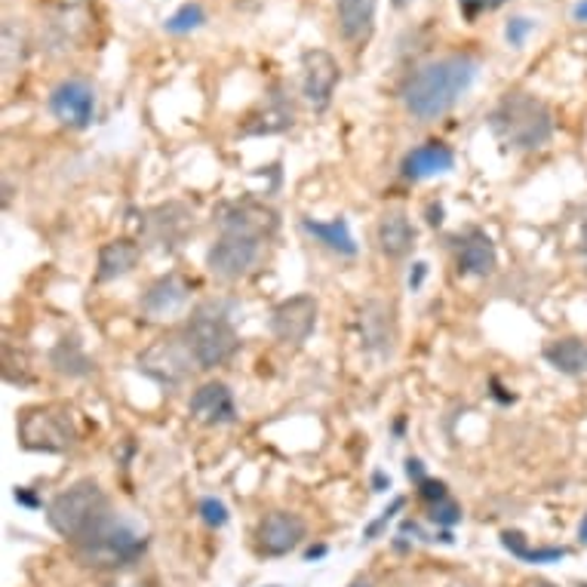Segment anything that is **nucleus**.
I'll return each mask as SVG.
<instances>
[{
  "label": "nucleus",
  "instance_id": "nucleus-1",
  "mask_svg": "<svg viewBox=\"0 0 587 587\" xmlns=\"http://www.w3.org/2000/svg\"><path fill=\"white\" fill-rule=\"evenodd\" d=\"M477 68V59L467 53L440 56L433 63L421 65L403 87V105L418 121H437L471 90Z\"/></svg>",
  "mask_w": 587,
  "mask_h": 587
},
{
  "label": "nucleus",
  "instance_id": "nucleus-2",
  "mask_svg": "<svg viewBox=\"0 0 587 587\" xmlns=\"http://www.w3.org/2000/svg\"><path fill=\"white\" fill-rule=\"evenodd\" d=\"M495 139L505 148L535 151L554 136V114L532 93H508L489 114Z\"/></svg>",
  "mask_w": 587,
  "mask_h": 587
},
{
  "label": "nucleus",
  "instance_id": "nucleus-3",
  "mask_svg": "<svg viewBox=\"0 0 587 587\" xmlns=\"http://www.w3.org/2000/svg\"><path fill=\"white\" fill-rule=\"evenodd\" d=\"M111 517L109 495L95 479H80L59 493L47 508V523L65 541H83Z\"/></svg>",
  "mask_w": 587,
  "mask_h": 587
},
{
  "label": "nucleus",
  "instance_id": "nucleus-4",
  "mask_svg": "<svg viewBox=\"0 0 587 587\" xmlns=\"http://www.w3.org/2000/svg\"><path fill=\"white\" fill-rule=\"evenodd\" d=\"M148 541L142 539L139 532L124 520H117L111 513L105 523L99 526L95 532H90L87 539L78 541V556L83 566L90 569H121L126 563L139 560Z\"/></svg>",
  "mask_w": 587,
  "mask_h": 587
},
{
  "label": "nucleus",
  "instance_id": "nucleus-5",
  "mask_svg": "<svg viewBox=\"0 0 587 587\" xmlns=\"http://www.w3.org/2000/svg\"><path fill=\"white\" fill-rule=\"evenodd\" d=\"M262 232L249 218H228L225 232L206 252V268L222 280H237L259 262Z\"/></svg>",
  "mask_w": 587,
  "mask_h": 587
},
{
  "label": "nucleus",
  "instance_id": "nucleus-6",
  "mask_svg": "<svg viewBox=\"0 0 587 587\" xmlns=\"http://www.w3.org/2000/svg\"><path fill=\"white\" fill-rule=\"evenodd\" d=\"M19 443L32 452H65L78 440L75 413L65 403L32 406L19 416Z\"/></svg>",
  "mask_w": 587,
  "mask_h": 587
},
{
  "label": "nucleus",
  "instance_id": "nucleus-7",
  "mask_svg": "<svg viewBox=\"0 0 587 587\" xmlns=\"http://www.w3.org/2000/svg\"><path fill=\"white\" fill-rule=\"evenodd\" d=\"M185 341L197 370H216L222 363H228L240 348L237 329L218 311H197L194 320L188 324Z\"/></svg>",
  "mask_w": 587,
  "mask_h": 587
},
{
  "label": "nucleus",
  "instance_id": "nucleus-8",
  "mask_svg": "<svg viewBox=\"0 0 587 587\" xmlns=\"http://www.w3.org/2000/svg\"><path fill=\"white\" fill-rule=\"evenodd\" d=\"M317 298L314 295H293L286 302H280L278 308L271 311L268 329L271 336L286 345V348H302L305 341L314 336L317 329Z\"/></svg>",
  "mask_w": 587,
  "mask_h": 587
},
{
  "label": "nucleus",
  "instance_id": "nucleus-9",
  "mask_svg": "<svg viewBox=\"0 0 587 587\" xmlns=\"http://www.w3.org/2000/svg\"><path fill=\"white\" fill-rule=\"evenodd\" d=\"M308 526L293 510H271L262 517V523L256 526V541L264 556H286L305 541Z\"/></svg>",
  "mask_w": 587,
  "mask_h": 587
},
{
  "label": "nucleus",
  "instance_id": "nucleus-10",
  "mask_svg": "<svg viewBox=\"0 0 587 587\" xmlns=\"http://www.w3.org/2000/svg\"><path fill=\"white\" fill-rule=\"evenodd\" d=\"M302 90H305V99L314 111H326L329 102H332V93L339 87L341 68L339 63L326 53V49H308L302 56Z\"/></svg>",
  "mask_w": 587,
  "mask_h": 587
},
{
  "label": "nucleus",
  "instance_id": "nucleus-11",
  "mask_svg": "<svg viewBox=\"0 0 587 587\" xmlns=\"http://www.w3.org/2000/svg\"><path fill=\"white\" fill-rule=\"evenodd\" d=\"M49 111L63 126L71 129H87L93 124L95 114V93L90 83L83 80H63L53 93H49Z\"/></svg>",
  "mask_w": 587,
  "mask_h": 587
},
{
  "label": "nucleus",
  "instance_id": "nucleus-12",
  "mask_svg": "<svg viewBox=\"0 0 587 587\" xmlns=\"http://www.w3.org/2000/svg\"><path fill=\"white\" fill-rule=\"evenodd\" d=\"M191 363H194V357L188 351V341L185 348H179L172 339L157 341V345H151V348L139 357V370L145 372V375H151L160 385H179V382H185L188 372H191Z\"/></svg>",
  "mask_w": 587,
  "mask_h": 587
},
{
  "label": "nucleus",
  "instance_id": "nucleus-13",
  "mask_svg": "<svg viewBox=\"0 0 587 587\" xmlns=\"http://www.w3.org/2000/svg\"><path fill=\"white\" fill-rule=\"evenodd\" d=\"M357 329H360V341L366 351H375V354L394 351L397 320H394V308H387L385 302H366L357 314Z\"/></svg>",
  "mask_w": 587,
  "mask_h": 587
},
{
  "label": "nucleus",
  "instance_id": "nucleus-14",
  "mask_svg": "<svg viewBox=\"0 0 587 587\" xmlns=\"http://www.w3.org/2000/svg\"><path fill=\"white\" fill-rule=\"evenodd\" d=\"M188 413L197 418L201 425H232L237 418V406H234L232 387L225 382H206L194 394H191V403H188Z\"/></svg>",
  "mask_w": 587,
  "mask_h": 587
},
{
  "label": "nucleus",
  "instance_id": "nucleus-15",
  "mask_svg": "<svg viewBox=\"0 0 587 587\" xmlns=\"http://www.w3.org/2000/svg\"><path fill=\"white\" fill-rule=\"evenodd\" d=\"M455 167V155L452 148L443 142H425L413 148L409 155L403 157V176L409 182H421V179H431V176H443Z\"/></svg>",
  "mask_w": 587,
  "mask_h": 587
},
{
  "label": "nucleus",
  "instance_id": "nucleus-16",
  "mask_svg": "<svg viewBox=\"0 0 587 587\" xmlns=\"http://www.w3.org/2000/svg\"><path fill=\"white\" fill-rule=\"evenodd\" d=\"M416 247V228L403 210H387L385 216L379 218V249L387 259H403Z\"/></svg>",
  "mask_w": 587,
  "mask_h": 587
},
{
  "label": "nucleus",
  "instance_id": "nucleus-17",
  "mask_svg": "<svg viewBox=\"0 0 587 587\" xmlns=\"http://www.w3.org/2000/svg\"><path fill=\"white\" fill-rule=\"evenodd\" d=\"M495 264H498V252H495L493 237L486 232L467 234L459 249V271L467 278H486L493 274Z\"/></svg>",
  "mask_w": 587,
  "mask_h": 587
},
{
  "label": "nucleus",
  "instance_id": "nucleus-18",
  "mask_svg": "<svg viewBox=\"0 0 587 587\" xmlns=\"http://www.w3.org/2000/svg\"><path fill=\"white\" fill-rule=\"evenodd\" d=\"M541 357L548 360V366H554L563 375H585L587 372V341L578 336L548 341Z\"/></svg>",
  "mask_w": 587,
  "mask_h": 587
},
{
  "label": "nucleus",
  "instance_id": "nucleus-19",
  "mask_svg": "<svg viewBox=\"0 0 587 587\" xmlns=\"http://www.w3.org/2000/svg\"><path fill=\"white\" fill-rule=\"evenodd\" d=\"M375 7L379 0H336V13H339V32L345 41H366L375 22Z\"/></svg>",
  "mask_w": 587,
  "mask_h": 587
},
{
  "label": "nucleus",
  "instance_id": "nucleus-20",
  "mask_svg": "<svg viewBox=\"0 0 587 587\" xmlns=\"http://www.w3.org/2000/svg\"><path fill=\"white\" fill-rule=\"evenodd\" d=\"M188 286L182 283L179 274H167V278L155 280L148 286V293L142 295V311L151 314V317H163V314H172L185 305Z\"/></svg>",
  "mask_w": 587,
  "mask_h": 587
},
{
  "label": "nucleus",
  "instance_id": "nucleus-21",
  "mask_svg": "<svg viewBox=\"0 0 587 587\" xmlns=\"http://www.w3.org/2000/svg\"><path fill=\"white\" fill-rule=\"evenodd\" d=\"M302 228L317 240V244H324L326 249H332V252H339V256H357V244H354V234H351V225H348V218H329V222H320V218H302Z\"/></svg>",
  "mask_w": 587,
  "mask_h": 587
},
{
  "label": "nucleus",
  "instance_id": "nucleus-22",
  "mask_svg": "<svg viewBox=\"0 0 587 587\" xmlns=\"http://www.w3.org/2000/svg\"><path fill=\"white\" fill-rule=\"evenodd\" d=\"M142 259V249L133 240H111L99 249V280H117L129 274Z\"/></svg>",
  "mask_w": 587,
  "mask_h": 587
},
{
  "label": "nucleus",
  "instance_id": "nucleus-23",
  "mask_svg": "<svg viewBox=\"0 0 587 587\" xmlns=\"http://www.w3.org/2000/svg\"><path fill=\"white\" fill-rule=\"evenodd\" d=\"M501 544L526 563H556L566 556V548H529V541L520 532H501Z\"/></svg>",
  "mask_w": 587,
  "mask_h": 587
},
{
  "label": "nucleus",
  "instance_id": "nucleus-24",
  "mask_svg": "<svg viewBox=\"0 0 587 587\" xmlns=\"http://www.w3.org/2000/svg\"><path fill=\"white\" fill-rule=\"evenodd\" d=\"M53 363H56V370L65 372V375H87V372L93 370V363L87 360V354L80 351V345L75 339H65L63 345L53 351Z\"/></svg>",
  "mask_w": 587,
  "mask_h": 587
},
{
  "label": "nucleus",
  "instance_id": "nucleus-25",
  "mask_svg": "<svg viewBox=\"0 0 587 587\" xmlns=\"http://www.w3.org/2000/svg\"><path fill=\"white\" fill-rule=\"evenodd\" d=\"M203 22H206V13H203L201 3H185V7H179V10L163 22V29L170 34H188L194 32V29H201Z\"/></svg>",
  "mask_w": 587,
  "mask_h": 587
},
{
  "label": "nucleus",
  "instance_id": "nucleus-26",
  "mask_svg": "<svg viewBox=\"0 0 587 587\" xmlns=\"http://www.w3.org/2000/svg\"><path fill=\"white\" fill-rule=\"evenodd\" d=\"M535 19H529V16H513L508 19V25H505V41H508V47L513 49H523L526 47V41L535 34Z\"/></svg>",
  "mask_w": 587,
  "mask_h": 587
},
{
  "label": "nucleus",
  "instance_id": "nucleus-27",
  "mask_svg": "<svg viewBox=\"0 0 587 587\" xmlns=\"http://www.w3.org/2000/svg\"><path fill=\"white\" fill-rule=\"evenodd\" d=\"M431 520L437 526H455L462 520V508L452 498H443V501L431 505Z\"/></svg>",
  "mask_w": 587,
  "mask_h": 587
},
{
  "label": "nucleus",
  "instance_id": "nucleus-28",
  "mask_svg": "<svg viewBox=\"0 0 587 587\" xmlns=\"http://www.w3.org/2000/svg\"><path fill=\"white\" fill-rule=\"evenodd\" d=\"M201 517H203V523L206 526H225L228 523V508L218 501V498H201Z\"/></svg>",
  "mask_w": 587,
  "mask_h": 587
},
{
  "label": "nucleus",
  "instance_id": "nucleus-29",
  "mask_svg": "<svg viewBox=\"0 0 587 587\" xmlns=\"http://www.w3.org/2000/svg\"><path fill=\"white\" fill-rule=\"evenodd\" d=\"M501 3H508V0H459V10H462V16L467 19V22H474V19L483 16V13L498 10Z\"/></svg>",
  "mask_w": 587,
  "mask_h": 587
},
{
  "label": "nucleus",
  "instance_id": "nucleus-30",
  "mask_svg": "<svg viewBox=\"0 0 587 587\" xmlns=\"http://www.w3.org/2000/svg\"><path fill=\"white\" fill-rule=\"evenodd\" d=\"M418 495H421L425 501L437 505V501L449 498V489H447V483H443V479H425V483H418Z\"/></svg>",
  "mask_w": 587,
  "mask_h": 587
},
{
  "label": "nucleus",
  "instance_id": "nucleus-31",
  "mask_svg": "<svg viewBox=\"0 0 587 587\" xmlns=\"http://www.w3.org/2000/svg\"><path fill=\"white\" fill-rule=\"evenodd\" d=\"M400 508H403V498H394V505H391V508H387L385 513H382V517H379V520L370 526V529H366V539H375V532H379V529H382V526H385L387 520H391V517H394V513H397Z\"/></svg>",
  "mask_w": 587,
  "mask_h": 587
},
{
  "label": "nucleus",
  "instance_id": "nucleus-32",
  "mask_svg": "<svg viewBox=\"0 0 587 587\" xmlns=\"http://www.w3.org/2000/svg\"><path fill=\"white\" fill-rule=\"evenodd\" d=\"M425 274H428V264H425V262L413 264V274H409V290H421V283H425Z\"/></svg>",
  "mask_w": 587,
  "mask_h": 587
},
{
  "label": "nucleus",
  "instance_id": "nucleus-33",
  "mask_svg": "<svg viewBox=\"0 0 587 587\" xmlns=\"http://www.w3.org/2000/svg\"><path fill=\"white\" fill-rule=\"evenodd\" d=\"M406 474H409V479H416V483H425V467H421V462L418 459H409L406 462Z\"/></svg>",
  "mask_w": 587,
  "mask_h": 587
},
{
  "label": "nucleus",
  "instance_id": "nucleus-34",
  "mask_svg": "<svg viewBox=\"0 0 587 587\" xmlns=\"http://www.w3.org/2000/svg\"><path fill=\"white\" fill-rule=\"evenodd\" d=\"M16 501L19 505H25V508H41V501H37V498H34V495L29 493L25 486H19L16 489Z\"/></svg>",
  "mask_w": 587,
  "mask_h": 587
},
{
  "label": "nucleus",
  "instance_id": "nucleus-35",
  "mask_svg": "<svg viewBox=\"0 0 587 587\" xmlns=\"http://www.w3.org/2000/svg\"><path fill=\"white\" fill-rule=\"evenodd\" d=\"M572 16H575V22H582V25H587V0H582V3H575Z\"/></svg>",
  "mask_w": 587,
  "mask_h": 587
},
{
  "label": "nucleus",
  "instance_id": "nucleus-36",
  "mask_svg": "<svg viewBox=\"0 0 587 587\" xmlns=\"http://www.w3.org/2000/svg\"><path fill=\"white\" fill-rule=\"evenodd\" d=\"M372 483H375V493H382L385 486H391V479H387L385 474H382V471H375V477H372Z\"/></svg>",
  "mask_w": 587,
  "mask_h": 587
},
{
  "label": "nucleus",
  "instance_id": "nucleus-37",
  "mask_svg": "<svg viewBox=\"0 0 587 587\" xmlns=\"http://www.w3.org/2000/svg\"><path fill=\"white\" fill-rule=\"evenodd\" d=\"M428 222H431V225H440V222H443V206H437V210L431 206V218H428Z\"/></svg>",
  "mask_w": 587,
  "mask_h": 587
},
{
  "label": "nucleus",
  "instance_id": "nucleus-38",
  "mask_svg": "<svg viewBox=\"0 0 587 587\" xmlns=\"http://www.w3.org/2000/svg\"><path fill=\"white\" fill-rule=\"evenodd\" d=\"M578 539L587 541V513H585V520H582V526H578Z\"/></svg>",
  "mask_w": 587,
  "mask_h": 587
},
{
  "label": "nucleus",
  "instance_id": "nucleus-39",
  "mask_svg": "<svg viewBox=\"0 0 587 587\" xmlns=\"http://www.w3.org/2000/svg\"><path fill=\"white\" fill-rule=\"evenodd\" d=\"M582 244H585V256H587V222L585 228H582Z\"/></svg>",
  "mask_w": 587,
  "mask_h": 587
},
{
  "label": "nucleus",
  "instance_id": "nucleus-40",
  "mask_svg": "<svg viewBox=\"0 0 587 587\" xmlns=\"http://www.w3.org/2000/svg\"><path fill=\"white\" fill-rule=\"evenodd\" d=\"M406 3H409V0H394V7H406Z\"/></svg>",
  "mask_w": 587,
  "mask_h": 587
},
{
  "label": "nucleus",
  "instance_id": "nucleus-41",
  "mask_svg": "<svg viewBox=\"0 0 587 587\" xmlns=\"http://www.w3.org/2000/svg\"><path fill=\"white\" fill-rule=\"evenodd\" d=\"M582 587H587V585H582Z\"/></svg>",
  "mask_w": 587,
  "mask_h": 587
}]
</instances>
